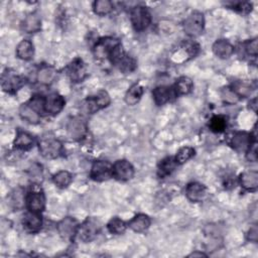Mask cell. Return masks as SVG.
I'll use <instances>...</instances> for the list:
<instances>
[{
	"mask_svg": "<svg viewBox=\"0 0 258 258\" xmlns=\"http://www.w3.org/2000/svg\"><path fill=\"white\" fill-rule=\"evenodd\" d=\"M78 228H79V224L77 220L72 217L64 218L57 225V229L60 236L64 240H68V241L72 240L75 236H77Z\"/></svg>",
	"mask_w": 258,
	"mask_h": 258,
	"instance_id": "4fadbf2b",
	"label": "cell"
},
{
	"mask_svg": "<svg viewBox=\"0 0 258 258\" xmlns=\"http://www.w3.org/2000/svg\"><path fill=\"white\" fill-rule=\"evenodd\" d=\"M195 152L196 151L193 147H190V146L183 147L178 151L175 160L178 165H183V164L187 163L188 161H190L195 156Z\"/></svg>",
	"mask_w": 258,
	"mask_h": 258,
	"instance_id": "d590c367",
	"label": "cell"
},
{
	"mask_svg": "<svg viewBox=\"0 0 258 258\" xmlns=\"http://www.w3.org/2000/svg\"><path fill=\"white\" fill-rule=\"evenodd\" d=\"M128 226L131 230L137 233L145 232L150 226V219L147 215L138 214L134 216L128 223Z\"/></svg>",
	"mask_w": 258,
	"mask_h": 258,
	"instance_id": "603a6c76",
	"label": "cell"
},
{
	"mask_svg": "<svg viewBox=\"0 0 258 258\" xmlns=\"http://www.w3.org/2000/svg\"><path fill=\"white\" fill-rule=\"evenodd\" d=\"M243 47H244V50L246 51L247 55L252 56V57H256V56H257V53H258L257 38H254V39H251V40L246 41V42L243 44Z\"/></svg>",
	"mask_w": 258,
	"mask_h": 258,
	"instance_id": "60d3db41",
	"label": "cell"
},
{
	"mask_svg": "<svg viewBox=\"0 0 258 258\" xmlns=\"http://www.w3.org/2000/svg\"><path fill=\"white\" fill-rule=\"evenodd\" d=\"M16 56L20 60L29 61L34 56V47L29 39L21 40L16 47Z\"/></svg>",
	"mask_w": 258,
	"mask_h": 258,
	"instance_id": "7402d4cb",
	"label": "cell"
},
{
	"mask_svg": "<svg viewBox=\"0 0 258 258\" xmlns=\"http://www.w3.org/2000/svg\"><path fill=\"white\" fill-rule=\"evenodd\" d=\"M57 77V71L50 66H44L37 72V81L41 85H50Z\"/></svg>",
	"mask_w": 258,
	"mask_h": 258,
	"instance_id": "4316f807",
	"label": "cell"
},
{
	"mask_svg": "<svg viewBox=\"0 0 258 258\" xmlns=\"http://www.w3.org/2000/svg\"><path fill=\"white\" fill-rule=\"evenodd\" d=\"M14 146L18 149H21V150H28L30 149L31 147H33V144H34V139L33 137L25 132V131H21V130H18L17 131V134H16V137L14 139V142H13Z\"/></svg>",
	"mask_w": 258,
	"mask_h": 258,
	"instance_id": "d4e9b609",
	"label": "cell"
},
{
	"mask_svg": "<svg viewBox=\"0 0 258 258\" xmlns=\"http://www.w3.org/2000/svg\"><path fill=\"white\" fill-rule=\"evenodd\" d=\"M178 167V164L175 160V158H166L163 160L158 168V176L161 179H165L168 176H170Z\"/></svg>",
	"mask_w": 258,
	"mask_h": 258,
	"instance_id": "f546056e",
	"label": "cell"
},
{
	"mask_svg": "<svg viewBox=\"0 0 258 258\" xmlns=\"http://www.w3.org/2000/svg\"><path fill=\"white\" fill-rule=\"evenodd\" d=\"M134 168L126 160H119L112 166V177L117 181L126 182L133 178Z\"/></svg>",
	"mask_w": 258,
	"mask_h": 258,
	"instance_id": "30bf717a",
	"label": "cell"
},
{
	"mask_svg": "<svg viewBox=\"0 0 258 258\" xmlns=\"http://www.w3.org/2000/svg\"><path fill=\"white\" fill-rule=\"evenodd\" d=\"M111 102L109 94L102 90L96 93L94 96L88 97L83 103V110L88 114H94L95 112L107 107Z\"/></svg>",
	"mask_w": 258,
	"mask_h": 258,
	"instance_id": "3957f363",
	"label": "cell"
},
{
	"mask_svg": "<svg viewBox=\"0 0 258 258\" xmlns=\"http://www.w3.org/2000/svg\"><path fill=\"white\" fill-rule=\"evenodd\" d=\"M110 61L111 63L116 66L123 74H128L133 72L136 69V61L127 56L122 47V44H118L110 54Z\"/></svg>",
	"mask_w": 258,
	"mask_h": 258,
	"instance_id": "7a4b0ae2",
	"label": "cell"
},
{
	"mask_svg": "<svg viewBox=\"0 0 258 258\" xmlns=\"http://www.w3.org/2000/svg\"><path fill=\"white\" fill-rule=\"evenodd\" d=\"M118 44H120V41L115 37L107 36V37L100 38L99 40H97V42L94 45L93 54H94L95 58L98 60L109 58L110 54L112 53V50Z\"/></svg>",
	"mask_w": 258,
	"mask_h": 258,
	"instance_id": "277c9868",
	"label": "cell"
},
{
	"mask_svg": "<svg viewBox=\"0 0 258 258\" xmlns=\"http://www.w3.org/2000/svg\"><path fill=\"white\" fill-rule=\"evenodd\" d=\"M130 20L135 30L146 29L151 22V15L144 6H135L130 11Z\"/></svg>",
	"mask_w": 258,
	"mask_h": 258,
	"instance_id": "52a82bcc",
	"label": "cell"
},
{
	"mask_svg": "<svg viewBox=\"0 0 258 258\" xmlns=\"http://www.w3.org/2000/svg\"><path fill=\"white\" fill-rule=\"evenodd\" d=\"M127 225L124 221H122L121 219L114 217L112 218L108 224H107V229L110 233L115 234V235H121L126 231Z\"/></svg>",
	"mask_w": 258,
	"mask_h": 258,
	"instance_id": "e575fe53",
	"label": "cell"
},
{
	"mask_svg": "<svg viewBox=\"0 0 258 258\" xmlns=\"http://www.w3.org/2000/svg\"><path fill=\"white\" fill-rule=\"evenodd\" d=\"M10 207L16 211L21 210L26 206V196H24V191L21 188L15 189L9 198Z\"/></svg>",
	"mask_w": 258,
	"mask_h": 258,
	"instance_id": "484cf974",
	"label": "cell"
},
{
	"mask_svg": "<svg viewBox=\"0 0 258 258\" xmlns=\"http://www.w3.org/2000/svg\"><path fill=\"white\" fill-rule=\"evenodd\" d=\"M72 180H73L72 175L67 171H61L56 175H54L53 177V181L55 185L61 189H65L69 187V185L72 183Z\"/></svg>",
	"mask_w": 258,
	"mask_h": 258,
	"instance_id": "836d02e7",
	"label": "cell"
},
{
	"mask_svg": "<svg viewBox=\"0 0 258 258\" xmlns=\"http://www.w3.org/2000/svg\"><path fill=\"white\" fill-rule=\"evenodd\" d=\"M205 28V17L200 11L192 12L184 22V30L190 36H199Z\"/></svg>",
	"mask_w": 258,
	"mask_h": 258,
	"instance_id": "8992f818",
	"label": "cell"
},
{
	"mask_svg": "<svg viewBox=\"0 0 258 258\" xmlns=\"http://www.w3.org/2000/svg\"><path fill=\"white\" fill-rule=\"evenodd\" d=\"M247 239L251 242H257L258 240V227L257 225H252L248 231Z\"/></svg>",
	"mask_w": 258,
	"mask_h": 258,
	"instance_id": "b9f144b4",
	"label": "cell"
},
{
	"mask_svg": "<svg viewBox=\"0 0 258 258\" xmlns=\"http://www.w3.org/2000/svg\"><path fill=\"white\" fill-rule=\"evenodd\" d=\"M20 117L30 124H37L40 121V116L37 111H35L29 104H22L19 107Z\"/></svg>",
	"mask_w": 258,
	"mask_h": 258,
	"instance_id": "83f0119b",
	"label": "cell"
},
{
	"mask_svg": "<svg viewBox=\"0 0 258 258\" xmlns=\"http://www.w3.org/2000/svg\"><path fill=\"white\" fill-rule=\"evenodd\" d=\"M113 8V3L109 1V0H98V1H95L93 4L94 12L100 16H104L111 13Z\"/></svg>",
	"mask_w": 258,
	"mask_h": 258,
	"instance_id": "1f68e13d",
	"label": "cell"
},
{
	"mask_svg": "<svg viewBox=\"0 0 258 258\" xmlns=\"http://www.w3.org/2000/svg\"><path fill=\"white\" fill-rule=\"evenodd\" d=\"M66 101L58 93H51L44 98V112L50 115L59 114L65 107Z\"/></svg>",
	"mask_w": 258,
	"mask_h": 258,
	"instance_id": "7c38bea8",
	"label": "cell"
},
{
	"mask_svg": "<svg viewBox=\"0 0 258 258\" xmlns=\"http://www.w3.org/2000/svg\"><path fill=\"white\" fill-rule=\"evenodd\" d=\"M202 256H207V254H205L203 252H199V251H195L189 255V257H202Z\"/></svg>",
	"mask_w": 258,
	"mask_h": 258,
	"instance_id": "f6af8a7d",
	"label": "cell"
},
{
	"mask_svg": "<svg viewBox=\"0 0 258 258\" xmlns=\"http://www.w3.org/2000/svg\"><path fill=\"white\" fill-rule=\"evenodd\" d=\"M38 149L41 156L47 160H54L60 158L63 151V143L54 136H43L38 142Z\"/></svg>",
	"mask_w": 258,
	"mask_h": 258,
	"instance_id": "6da1fadb",
	"label": "cell"
},
{
	"mask_svg": "<svg viewBox=\"0 0 258 258\" xmlns=\"http://www.w3.org/2000/svg\"><path fill=\"white\" fill-rule=\"evenodd\" d=\"M69 136L74 140H81L87 134V123L84 118L75 116L71 118L67 125Z\"/></svg>",
	"mask_w": 258,
	"mask_h": 258,
	"instance_id": "8fae6325",
	"label": "cell"
},
{
	"mask_svg": "<svg viewBox=\"0 0 258 258\" xmlns=\"http://www.w3.org/2000/svg\"><path fill=\"white\" fill-rule=\"evenodd\" d=\"M23 228L29 233H37L42 227V218L39 213L28 212L23 216L22 219Z\"/></svg>",
	"mask_w": 258,
	"mask_h": 258,
	"instance_id": "d6986e66",
	"label": "cell"
},
{
	"mask_svg": "<svg viewBox=\"0 0 258 258\" xmlns=\"http://www.w3.org/2000/svg\"><path fill=\"white\" fill-rule=\"evenodd\" d=\"M175 91L177 95H187L192 92L194 89V83L189 77H181L175 84Z\"/></svg>",
	"mask_w": 258,
	"mask_h": 258,
	"instance_id": "4dcf8cb0",
	"label": "cell"
},
{
	"mask_svg": "<svg viewBox=\"0 0 258 258\" xmlns=\"http://www.w3.org/2000/svg\"><path fill=\"white\" fill-rule=\"evenodd\" d=\"M249 105H250V108H251L254 112H256V111H257V98H254L253 100H251L250 103H249Z\"/></svg>",
	"mask_w": 258,
	"mask_h": 258,
	"instance_id": "ee69618b",
	"label": "cell"
},
{
	"mask_svg": "<svg viewBox=\"0 0 258 258\" xmlns=\"http://www.w3.org/2000/svg\"><path fill=\"white\" fill-rule=\"evenodd\" d=\"M226 5L241 13H249L252 10V4L250 2H245V1H236V2L231 1V2H227Z\"/></svg>",
	"mask_w": 258,
	"mask_h": 258,
	"instance_id": "f35d334b",
	"label": "cell"
},
{
	"mask_svg": "<svg viewBox=\"0 0 258 258\" xmlns=\"http://www.w3.org/2000/svg\"><path fill=\"white\" fill-rule=\"evenodd\" d=\"M213 53L219 59H228L234 53V46L226 39L216 40L212 46Z\"/></svg>",
	"mask_w": 258,
	"mask_h": 258,
	"instance_id": "ffe728a7",
	"label": "cell"
},
{
	"mask_svg": "<svg viewBox=\"0 0 258 258\" xmlns=\"http://www.w3.org/2000/svg\"><path fill=\"white\" fill-rule=\"evenodd\" d=\"M226 126H227L226 118L222 115H216L210 121V129L216 133L223 132Z\"/></svg>",
	"mask_w": 258,
	"mask_h": 258,
	"instance_id": "8d00e7d4",
	"label": "cell"
},
{
	"mask_svg": "<svg viewBox=\"0 0 258 258\" xmlns=\"http://www.w3.org/2000/svg\"><path fill=\"white\" fill-rule=\"evenodd\" d=\"M41 28V19L36 13L28 14L21 22V29L26 33H35Z\"/></svg>",
	"mask_w": 258,
	"mask_h": 258,
	"instance_id": "44dd1931",
	"label": "cell"
},
{
	"mask_svg": "<svg viewBox=\"0 0 258 258\" xmlns=\"http://www.w3.org/2000/svg\"><path fill=\"white\" fill-rule=\"evenodd\" d=\"M231 145L237 152H246L252 145V135L244 131L236 132L231 139Z\"/></svg>",
	"mask_w": 258,
	"mask_h": 258,
	"instance_id": "ac0fdd59",
	"label": "cell"
},
{
	"mask_svg": "<svg viewBox=\"0 0 258 258\" xmlns=\"http://www.w3.org/2000/svg\"><path fill=\"white\" fill-rule=\"evenodd\" d=\"M25 84V79L16 73L6 70L1 78L2 90L9 94L16 93Z\"/></svg>",
	"mask_w": 258,
	"mask_h": 258,
	"instance_id": "ba28073f",
	"label": "cell"
},
{
	"mask_svg": "<svg viewBox=\"0 0 258 258\" xmlns=\"http://www.w3.org/2000/svg\"><path fill=\"white\" fill-rule=\"evenodd\" d=\"M247 160L250 162H256L257 161V150H256V143L254 142L251 147L247 150Z\"/></svg>",
	"mask_w": 258,
	"mask_h": 258,
	"instance_id": "7bdbcfd3",
	"label": "cell"
},
{
	"mask_svg": "<svg viewBox=\"0 0 258 258\" xmlns=\"http://www.w3.org/2000/svg\"><path fill=\"white\" fill-rule=\"evenodd\" d=\"M90 177L95 182H105L112 177V165L106 161L94 162Z\"/></svg>",
	"mask_w": 258,
	"mask_h": 258,
	"instance_id": "9c48e42d",
	"label": "cell"
},
{
	"mask_svg": "<svg viewBox=\"0 0 258 258\" xmlns=\"http://www.w3.org/2000/svg\"><path fill=\"white\" fill-rule=\"evenodd\" d=\"M26 207L30 212L41 213L45 208V197L42 192H30L26 195Z\"/></svg>",
	"mask_w": 258,
	"mask_h": 258,
	"instance_id": "9a60e30c",
	"label": "cell"
},
{
	"mask_svg": "<svg viewBox=\"0 0 258 258\" xmlns=\"http://www.w3.org/2000/svg\"><path fill=\"white\" fill-rule=\"evenodd\" d=\"M143 95V88L139 84L132 85L125 95V103L129 106H134L140 101Z\"/></svg>",
	"mask_w": 258,
	"mask_h": 258,
	"instance_id": "f1b7e54d",
	"label": "cell"
},
{
	"mask_svg": "<svg viewBox=\"0 0 258 258\" xmlns=\"http://www.w3.org/2000/svg\"><path fill=\"white\" fill-rule=\"evenodd\" d=\"M152 96H153L154 103H156V104L159 106H162V105H165V104H167V103L171 102L178 95H177L174 87L160 86L153 90Z\"/></svg>",
	"mask_w": 258,
	"mask_h": 258,
	"instance_id": "5bb4252c",
	"label": "cell"
},
{
	"mask_svg": "<svg viewBox=\"0 0 258 258\" xmlns=\"http://www.w3.org/2000/svg\"><path fill=\"white\" fill-rule=\"evenodd\" d=\"M232 89H233L240 97H241V96L247 97V96H249V95L252 93V88H251V86L248 85V84H246V83H244V82H236V83L233 85Z\"/></svg>",
	"mask_w": 258,
	"mask_h": 258,
	"instance_id": "ab89813d",
	"label": "cell"
},
{
	"mask_svg": "<svg viewBox=\"0 0 258 258\" xmlns=\"http://www.w3.org/2000/svg\"><path fill=\"white\" fill-rule=\"evenodd\" d=\"M28 176L33 183H41L43 180V172L41 166H39L38 164H33L28 170Z\"/></svg>",
	"mask_w": 258,
	"mask_h": 258,
	"instance_id": "74e56055",
	"label": "cell"
},
{
	"mask_svg": "<svg viewBox=\"0 0 258 258\" xmlns=\"http://www.w3.org/2000/svg\"><path fill=\"white\" fill-rule=\"evenodd\" d=\"M220 96L223 102L227 104H236L240 100V96L232 89V87H223L220 90Z\"/></svg>",
	"mask_w": 258,
	"mask_h": 258,
	"instance_id": "d6a6232c",
	"label": "cell"
},
{
	"mask_svg": "<svg viewBox=\"0 0 258 258\" xmlns=\"http://www.w3.org/2000/svg\"><path fill=\"white\" fill-rule=\"evenodd\" d=\"M101 225L98 220L94 218H88L82 225L79 226L77 231V237L84 243L93 241L99 234Z\"/></svg>",
	"mask_w": 258,
	"mask_h": 258,
	"instance_id": "5b68a950",
	"label": "cell"
},
{
	"mask_svg": "<svg viewBox=\"0 0 258 258\" xmlns=\"http://www.w3.org/2000/svg\"><path fill=\"white\" fill-rule=\"evenodd\" d=\"M186 196L192 203H200L207 196V188L197 182L190 183L186 188Z\"/></svg>",
	"mask_w": 258,
	"mask_h": 258,
	"instance_id": "e0dca14e",
	"label": "cell"
},
{
	"mask_svg": "<svg viewBox=\"0 0 258 258\" xmlns=\"http://www.w3.org/2000/svg\"><path fill=\"white\" fill-rule=\"evenodd\" d=\"M241 186L247 191H255L258 187V174L254 171L244 172L240 178Z\"/></svg>",
	"mask_w": 258,
	"mask_h": 258,
	"instance_id": "cb8c5ba5",
	"label": "cell"
},
{
	"mask_svg": "<svg viewBox=\"0 0 258 258\" xmlns=\"http://www.w3.org/2000/svg\"><path fill=\"white\" fill-rule=\"evenodd\" d=\"M67 74L72 82H74V83L82 82L87 75L86 65L84 64V62L81 59H75L68 66Z\"/></svg>",
	"mask_w": 258,
	"mask_h": 258,
	"instance_id": "2e32d148",
	"label": "cell"
}]
</instances>
